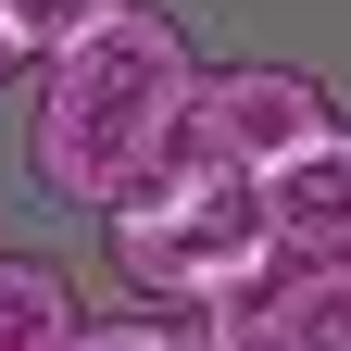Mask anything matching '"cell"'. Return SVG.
<instances>
[{"instance_id":"8","label":"cell","mask_w":351,"mask_h":351,"mask_svg":"<svg viewBox=\"0 0 351 351\" xmlns=\"http://www.w3.org/2000/svg\"><path fill=\"white\" fill-rule=\"evenodd\" d=\"M75 351H213V314H113V326H88Z\"/></svg>"},{"instance_id":"2","label":"cell","mask_w":351,"mask_h":351,"mask_svg":"<svg viewBox=\"0 0 351 351\" xmlns=\"http://www.w3.org/2000/svg\"><path fill=\"white\" fill-rule=\"evenodd\" d=\"M113 226V276L151 301V314H226L239 289L276 276V213H263V176L213 163L189 125H176V163L151 176L125 213H101Z\"/></svg>"},{"instance_id":"6","label":"cell","mask_w":351,"mask_h":351,"mask_svg":"<svg viewBox=\"0 0 351 351\" xmlns=\"http://www.w3.org/2000/svg\"><path fill=\"white\" fill-rule=\"evenodd\" d=\"M125 13H138V0H0V63H38V75H51V63H75L88 38L125 25Z\"/></svg>"},{"instance_id":"7","label":"cell","mask_w":351,"mask_h":351,"mask_svg":"<svg viewBox=\"0 0 351 351\" xmlns=\"http://www.w3.org/2000/svg\"><path fill=\"white\" fill-rule=\"evenodd\" d=\"M263 314L289 326V351H351V263H276Z\"/></svg>"},{"instance_id":"4","label":"cell","mask_w":351,"mask_h":351,"mask_svg":"<svg viewBox=\"0 0 351 351\" xmlns=\"http://www.w3.org/2000/svg\"><path fill=\"white\" fill-rule=\"evenodd\" d=\"M263 213H276V251L289 263H339L351 251V138H326L289 176H263Z\"/></svg>"},{"instance_id":"3","label":"cell","mask_w":351,"mask_h":351,"mask_svg":"<svg viewBox=\"0 0 351 351\" xmlns=\"http://www.w3.org/2000/svg\"><path fill=\"white\" fill-rule=\"evenodd\" d=\"M189 138L213 163H239V176H289L326 138H351V113L326 101V75H301V63H213L201 101H189Z\"/></svg>"},{"instance_id":"1","label":"cell","mask_w":351,"mask_h":351,"mask_svg":"<svg viewBox=\"0 0 351 351\" xmlns=\"http://www.w3.org/2000/svg\"><path fill=\"white\" fill-rule=\"evenodd\" d=\"M189 101H201L189 25H176V13H125V25L88 38L75 63L38 75L25 163H38V189H51V201H75V213H125V201L176 163Z\"/></svg>"},{"instance_id":"9","label":"cell","mask_w":351,"mask_h":351,"mask_svg":"<svg viewBox=\"0 0 351 351\" xmlns=\"http://www.w3.org/2000/svg\"><path fill=\"white\" fill-rule=\"evenodd\" d=\"M339 263H351V251H339Z\"/></svg>"},{"instance_id":"5","label":"cell","mask_w":351,"mask_h":351,"mask_svg":"<svg viewBox=\"0 0 351 351\" xmlns=\"http://www.w3.org/2000/svg\"><path fill=\"white\" fill-rule=\"evenodd\" d=\"M88 339V301L51 251H13L0 239V351H75Z\"/></svg>"}]
</instances>
